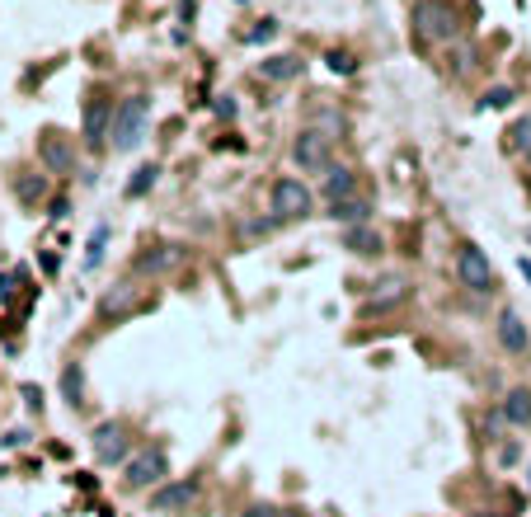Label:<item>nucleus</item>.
Returning a JSON list of instances; mask_svg holds the SVG:
<instances>
[{
	"mask_svg": "<svg viewBox=\"0 0 531 517\" xmlns=\"http://www.w3.org/2000/svg\"><path fill=\"white\" fill-rule=\"evenodd\" d=\"M146 127H151V99H146V94L118 99V109H113V127H109L113 151H137V146L146 141Z\"/></svg>",
	"mask_w": 531,
	"mask_h": 517,
	"instance_id": "nucleus-1",
	"label": "nucleus"
},
{
	"mask_svg": "<svg viewBox=\"0 0 531 517\" xmlns=\"http://www.w3.org/2000/svg\"><path fill=\"white\" fill-rule=\"evenodd\" d=\"M409 24H414V33H419L423 43H438V47L461 38L456 10L442 5V0H419V5H414V14H409Z\"/></svg>",
	"mask_w": 531,
	"mask_h": 517,
	"instance_id": "nucleus-2",
	"label": "nucleus"
},
{
	"mask_svg": "<svg viewBox=\"0 0 531 517\" xmlns=\"http://www.w3.org/2000/svg\"><path fill=\"white\" fill-rule=\"evenodd\" d=\"M165 480H170V456L160 447H146V452H137L123 465V489H132V494H151Z\"/></svg>",
	"mask_w": 531,
	"mask_h": 517,
	"instance_id": "nucleus-3",
	"label": "nucleus"
},
{
	"mask_svg": "<svg viewBox=\"0 0 531 517\" xmlns=\"http://www.w3.org/2000/svg\"><path fill=\"white\" fill-rule=\"evenodd\" d=\"M269 198H273V216H278V222H296V216H310V207H315V193L306 189V179H296V174L273 179Z\"/></svg>",
	"mask_w": 531,
	"mask_h": 517,
	"instance_id": "nucleus-4",
	"label": "nucleus"
},
{
	"mask_svg": "<svg viewBox=\"0 0 531 517\" xmlns=\"http://www.w3.org/2000/svg\"><path fill=\"white\" fill-rule=\"evenodd\" d=\"M292 160L302 174H325L329 170V132L325 127H302L292 141Z\"/></svg>",
	"mask_w": 531,
	"mask_h": 517,
	"instance_id": "nucleus-5",
	"label": "nucleus"
},
{
	"mask_svg": "<svg viewBox=\"0 0 531 517\" xmlns=\"http://www.w3.org/2000/svg\"><path fill=\"white\" fill-rule=\"evenodd\" d=\"M113 99L104 90H94L85 99V113H80V137H85L90 151H99V146H109V127H113Z\"/></svg>",
	"mask_w": 531,
	"mask_h": 517,
	"instance_id": "nucleus-6",
	"label": "nucleus"
},
{
	"mask_svg": "<svg viewBox=\"0 0 531 517\" xmlns=\"http://www.w3.org/2000/svg\"><path fill=\"white\" fill-rule=\"evenodd\" d=\"M456 278H461V287H471V292H494V287H499L494 263L485 259V249H479V245H461L456 249Z\"/></svg>",
	"mask_w": 531,
	"mask_h": 517,
	"instance_id": "nucleus-7",
	"label": "nucleus"
},
{
	"mask_svg": "<svg viewBox=\"0 0 531 517\" xmlns=\"http://www.w3.org/2000/svg\"><path fill=\"white\" fill-rule=\"evenodd\" d=\"M38 160H43L47 174H71L76 170V141L66 137V132L47 127L43 137H38Z\"/></svg>",
	"mask_w": 531,
	"mask_h": 517,
	"instance_id": "nucleus-8",
	"label": "nucleus"
},
{
	"mask_svg": "<svg viewBox=\"0 0 531 517\" xmlns=\"http://www.w3.org/2000/svg\"><path fill=\"white\" fill-rule=\"evenodd\" d=\"M132 442H127V428L123 424H99L94 428V461L99 465H127L132 456Z\"/></svg>",
	"mask_w": 531,
	"mask_h": 517,
	"instance_id": "nucleus-9",
	"label": "nucleus"
},
{
	"mask_svg": "<svg viewBox=\"0 0 531 517\" xmlns=\"http://www.w3.org/2000/svg\"><path fill=\"white\" fill-rule=\"evenodd\" d=\"M193 498H197V485H193V480H165L160 489H151V513H160V517L184 513Z\"/></svg>",
	"mask_w": 531,
	"mask_h": 517,
	"instance_id": "nucleus-10",
	"label": "nucleus"
},
{
	"mask_svg": "<svg viewBox=\"0 0 531 517\" xmlns=\"http://www.w3.org/2000/svg\"><path fill=\"white\" fill-rule=\"evenodd\" d=\"M494 335H499V348L503 353H512V358H522L527 348H531V335H527V320L512 306H503L499 311V325H494Z\"/></svg>",
	"mask_w": 531,
	"mask_h": 517,
	"instance_id": "nucleus-11",
	"label": "nucleus"
},
{
	"mask_svg": "<svg viewBox=\"0 0 531 517\" xmlns=\"http://www.w3.org/2000/svg\"><path fill=\"white\" fill-rule=\"evenodd\" d=\"M320 193H325V203H329V207L343 203V198H358V174L348 170V165H329V170H325V183H320Z\"/></svg>",
	"mask_w": 531,
	"mask_h": 517,
	"instance_id": "nucleus-12",
	"label": "nucleus"
},
{
	"mask_svg": "<svg viewBox=\"0 0 531 517\" xmlns=\"http://www.w3.org/2000/svg\"><path fill=\"white\" fill-rule=\"evenodd\" d=\"M343 249H353L358 259H376V254H381V249H386V245H381L376 226L367 222V226H348V230H343Z\"/></svg>",
	"mask_w": 531,
	"mask_h": 517,
	"instance_id": "nucleus-13",
	"label": "nucleus"
},
{
	"mask_svg": "<svg viewBox=\"0 0 531 517\" xmlns=\"http://www.w3.org/2000/svg\"><path fill=\"white\" fill-rule=\"evenodd\" d=\"M372 203H367V198H343V203H334V207H329V216H334V222L348 230V226H367L372 222Z\"/></svg>",
	"mask_w": 531,
	"mask_h": 517,
	"instance_id": "nucleus-14",
	"label": "nucleus"
},
{
	"mask_svg": "<svg viewBox=\"0 0 531 517\" xmlns=\"http://www.w3.org/2000/svg\"><path fill=\"white\" fill-rule=\"evenodd\" d=\"M174 263H184V245H156L151 254L137 259V273H165V269H174Z\"/></svg>",
	"mask_w": 531,
	"mask_h": 517,
	"instance_id": "nucleus-15",
	"label": "nucleus"
},
{
	"mask_svg": "<svg viewBox=\"0 0 531 517\" xmlns=\"http://www.w3.org/2000/svg\"><path fill=\"white\" fill-rule=\"evenodd\" d=\"M503 419H508L512 428H531V391H527V386H512V391L503 395Z\"/></svg>",
	"mask_w": 531,
	"mask_h": 517,
	"instance_id": "nucleus-16",
	"label": "nucleus"
},
{
	"mask_svg": "<svg viewBox=\"0 0 531 517\" xmlns=\"http://www.w3.org/2000/svg\"><path fill=\"white\" fill-rule=\"evenodd\" d=\"M61 400H66V405H85V367H80V362H66L61 367Z\"/></svg>",
	"mask_w": 531,
	"mask_h": 517,
	"instance_id": "nucleus-17",
	"label": "nucleus"
},
{
	"mask_svg": "<svg viewBox=\"0 0 531 517\" xmlns=\"http://www.w3.org/2000/svg\"><path fill=\"white\" fill-rule=\"evenodd\" d=\"M259 76H263V80H278V85H287V80L302 76V61H296V57H269V61H259Z\"/></svg>",
	"mask_w": 531,
	"mask_h": 517,
	"instance_id": "nucleus-18",
	"label": "nucleus"
},
{
	"mask_svg": "<svg viewBox=\"0 0 531 517\" xmlns=\"http://www.w3.org/2000/svg\"><path fill=\"white\" fill-rule=\"evenodd\" d=\"M405 296H409V282H405V278H390L386 292H372V296H367V311H390V306H400Z\"/></svg>",
	"mask_w": 531,
	"mask_h": 517,
	"instance_id": "nucleus-19",
	"label": "nucleus"
},
{
	"mask_svg": "<svg viewBox=\"0 0 531 517\" xmlns=\"http://www.w3.org/2000/svg\"><path fill=\"white\" fill-rule=\"evenodd\" d=\"M156 179H160V165H137V170H132V179H127V198H146L156 189Z\"/></svg>",
	"mask_w": 531,
	"mask_h": 517,
	"instance_id": "nucleus-20",
	"label": "nucleus"
},
{
	"mask_svg": "<svg viewBox=\"0 0 531 517\" xmlns=\"http://www.w3.org/2000/svg\"><path fill=\"white\" fill-rule=\"evenodd\" d=\"M14 193H20L24 207H38L43 193H47V179L43 174H20V179H14Z\"/></svg>",
	"mask_w": 531,
	"mask_h": 517,
	"instance_id": "nucleus-21",
	"label": "nucleus"
},
{
	"mask_svg": "<svg viewBox=\"0 0 531 517\" xmlns=\"http://www.w3.org/2000/svg\"><path fill=\"white\" fill-rule=\"evenodd\" d=\"M104 245H109V226H94V236L85 245V269H99V263H104Z\"/></svg>",
	"mask_w": 531,
	"mask_h": 517,
	"instance_id": "nucleus-22",
	"label": "nucleus"
},
{
	"mask_svg": "<svg viewBox=\"0 0 531 517\" xmlns=\"http://www.w3.org/2000/svg\"><path fill=\"white\" fill-rule=\"evenodd\" d=\"M512 99H518V90H512V85H494V90H485V99H479V109H508Z\"/></svg>",
	"mask_w": 531,
	"mask_h": 517,
	"instance_id": "nucleus-23",
	"label": "nucleus"
},
{
	"mask_svg": "<svg viewBox=\"0 0 531 517\" xmlns=\"http://www.w3.org/2000/svg\"><path fill=\"white\" fill-rule=\"evenodd\" d=\"M132 292H137V287H132V282H123V287H118V292H109V296H104V302H99V311H104V315H113V311H127V302H132Z\"/></svg>",
	"mask_w": 531,
	"mask_h": 517,
	"instance_id": "nucleus-24",
	"label": "nucleus"
},
{
	"mask_svg": "<svg viewBox=\"0 0 531 517\" xmlns=\"http://www.w3.org/2000/svg\"><path fill=\"white\" fill-rule=\"evenodd\" d=\"M512 146H518V156H522V160H531V113H527L518 127H512Z\"/></svg>",
	"mask_w": 531,
	"mask_h": 517,
	"instance_id": "nucleus-25",
	"label": "nucleus"
},
{
	"mask_svg": "<svg viewBox=\"0 0 531 517\" xmlns=\"http://www.w3.org/2000/svg\"><path fill=\"white\" fill-rule=\"evenodd\" d=\"M325 66H329L334 76H353V71H358V61L348 57V53H329V57H325Z\"/></svg>",
	"mask_w": 531,
	"mask_h": 517,
	"instance_id": "nucleus-26",
	"label": "nucleus"
},
{
	"mask_svg": "<svg viewBox=\"0 0 531 517\" xmlns=\"http://www.w3.org/2000/svg\"><path fill=\"white\" fill-rule=\"evenodd\" d=\"M269 38H278V20H263L259 28L245 33V43H269Z\"/></svg>",
	"mask_w": 531,
	"mask_h": 517,
	"instance_id": "nucleus-27",
	"label": "nucleus"
},
{
	"mask_svg": "<svg viewBox=\"0 0 531 517\" xmlns=\"http://www.w3.org/2000/svg\"><path fill=\"white\" fill-rule=\"evenodd\" d=\"M212 109H217V118H226V123L236 118V99H230V94H221V99H217V104H212Z\"/></svg>",
	"mask_w": 531,
	"mask_h": 517,
	"instance_id": "nucleus-28",
	"label": "nucleus"
},
{
	"mask_svg": "<svg viewBox=\"0 0 531 517\" xmlns=\"http://www.w3.org/2000/svg\"><path fill=\"white\" fill-rule=\"evenodd\" d=\"M14 282H20V278H14V273H0V306H5V302H10V296H14Z\"/></svg>",
	"mask_w": 531,
	"mask_h": 517,
	"instance_id": "nucleus-29",
	"label": "nucleus"
},
{
	"mask_svg": "<svg viewBox=\"0 0 531 517\" xmlns=\"http://www.w3.org/2000/svg\"><path fill=\"white\" fill-rule=\"evenodd\" d=\"M245 517H282V508H273V504H254Z\"/></svg>",
	"mask_w": 531,
	"mask_h": 517,
	"instance_id": "nucleus-30",
	"label": "nucleus"
},
{
	"mask_svg": "<svg viewBox=\"0 0 531 517\" xmlns=\"http://www.w3.org/2000/svg\"><path fill=\"white\" fill-rule=\"evenodd\" d=\"M518 456H522V447H518V442H508V447H503V452H499V461H503V465H512V461H518Z\"/></svg>",
	"mask_w": 531,
	"mask_h": 517,
	"instance_id": "nucleus-31",
	"label": "nucleus"
},
{
	"mask_svg": "<svg viewBox=\"0 0 531 517\" xmlns=\"http://www.w3.org/2000/svg\"><path fill=\"white\" fill-rule=\"evenodd\" d=\"M518 269H522V278H531V259H527V254L518 259Z\"/></svg>",
	"mask_w": 531,
	"mask_h": 517,
	"instance_id": "nucleus-32",
	"label": "nucleus"
},
{
	"mask_svg": "<svg viewBox=\"0 0 531 517\" xmlns=\"http://www.w3.org/2000/svg\"><path fill=\"white\" fill-rule=\"evenodd\" d=\"M527 245H531V226H527Z\"/></svg>",
	"mask_w": 531,
	"mask_h": 517,
	"instance_id": "nucleus-33",
	"label": "nucleus"
}]
</instances>
